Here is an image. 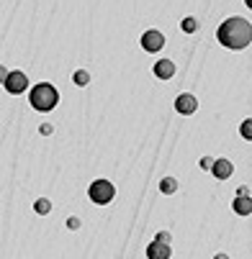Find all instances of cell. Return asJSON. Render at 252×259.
I'll list each match as a JSON object with an SVG mask.
<instances>
[{"instance_id":"obj_14","label":"cell","mask_w":252,"mask_h":259,"mask_svg":"<svg viewBox=\"0 0 252 259\" xmlns=\"http://www.w3.org/2000/svg\"><path fill=\"white\" fill-rule=\"evenodd\" d=\"M239 136L247 139V141H252V118H244V121H242V126H239Z\"/></svg>"},{"instance_id":"obj_11","label":"cell","mask_w":252,"mask_h":259,"mask_svg":"<svg viewBox=\"0 0 252 259\" xmlns=\"http://www.w3.org/2000/svg\"><path fill=\"white\" fill-rule=\"evenodd\" d=\"M175 190H177V180H175V177H162V182H160V193L172 195Z\"/></svg>"},{"instance_id":"obj_6","label":"cell","mask_w":252,"mask_h":259,"mask_svg":"<svg viewBox=\"0 0 252 259\" xmlns=\"http://www.w3.org/2000/svg\"><path fill=\"white\" fill-rule=\"evenodd\" d=\"M175 110L180 116H193L196 110H198V100H196V95H191V93H180L177 98H175Z\"/></svg>"},{"instance_id":"obj_3","label":"cell","mask_w":252,"mask_h":259,"mask_svg":"<svg viewBox=\"0 0 252 259\" xmlns=\"http://www.w3.org/2000/svg\"><path fill=\"white\" fill-rule=\"evenodd\" d=\"M88 198L98 205H108L114 198H116V188H114V182H108V180H95L90 188H88Z\"/></svg>"},{"instance_id":"obj_8","label":"cell","mask_w":252,"mask_h":259,"mask_svg":"<svg viewBox=\"0 0 252 259\" xmlns=\"http://www.w3.org/2000/svg\"><path fill=\"white\" fill-rule=\"evenodd\" d=\"M147 256H150V259H167V256H170V244L155 236V241L147 246Z\"/></svg>"},{"instance_id":"obj_9","label":"cell","mask_w":252,"mask_h":259,"mask_svg":"<svg viewBox=\"0 0 252 259\" xmlns=\"http://www.w3.org/2000/svg\"><path fill=\"white\" fill-rule=\"evenodd\" d=\"M234 172V164L229 159H213V167H211V175L216 180H229Z\"/></svg>"},{"instance_id":"obj_10","label":"cell","mask_w":252,"mask_h":259,"mask_svg":"<svg viewBox=\"0 0 252 259\" xmlns=\"http://www.w3.org/2000/svg\"><path fill=\"white\" fill-rule=\"evenodd\" d=\"M232 208H234V213H237V215H249V213H252V198H249V193H247V195L234 198Z\"/></svg>"},{"instance_id":"obj_16","label":"cell","mask_w":252,"mask_h":259,"mask_svg":"<svg viewBox=\"0 0 252 259\" xmlns=\"http://www.w3.org/2000/svg\"><path fill=\"white\" fill-rule=\"evenodd\" d=\"M201 167H203V169H211V167H213V159H211V157H203V159H201Z\"/></svg>"},{"instance_id":"obj_2","label":"cell","mask_w":252,"mask_h":259,"mask_svg":"<svg viewBox=\"0 0 252 259\" xmlns=\"http://www.w3.org/2000/svg\"><path fill=\"white\" fill-rule=\"evenodd\" d=\"M28 103L33 110H39V113H49V110L59 103V93L54 85L49 82H39L31 88V95H28Z\"/></svg>"},{"instance_id":"obj_4","label":"cell","mask_w":252,"mask_h":259,"mask_svg":"<svg viewBox=\"0 0 252 259\" xmlns=\"http://www.w3.org/2000/svg\"><path fill=\"white\" fill-rule=\"evenodd\" d=\"M3 88L11 93V95H21L28 90V77L23 75L21 69H13V72H6L3 69Z\"/></svg>"},{"instance_id":"obj_13","label":"cell","mask_w":252,"mask_h":259,"mask_svg":"<svg viewBox=\"0 0 252 259\" xmlns=\"http://www.w3.org/2000/svg\"><path fill=\"white\" fill-rule=\"evenodd\" d=\"M33 210H36V213H39V215H47V213L52 210V203H49L47 198H39V200H36V203H33Z\"/></svg>"},{"instance_id":"obj_5","label":"cell","mask_w":252,"mask_h":259,"mask_svg":"<svg viewBox=\"0 0 252 259\" xmlns=\"http://www.w3.org/2000/svg\"><path fill=\"white\" fill-rule=\"evenodd\" d=\"M162 47H165V36L157 28H150V31L141 33V49L147 54H157Z\"/></svg>"},{"instance_id":"obj_12","label":"cell","mask_w":252,"mask_h":259,"mask_svg":"<svg viewBox=\"0 0 252 259\" xmlns=\"http://www.w3.org/2000/svg\"><path fill=\"white\" fill-rule=\"evenodd\" d=\"M72 82L80 85V88H85V85L90 82V72H88V69H78L75 75H72Z\"/></svg>"},{"instance_id":"obj_1","label":"cell","mask_w":252,"mask_h":259,"mask_svg":"<svg viewBox=\"0 0 252 259\" xmlns=\"http://www.w3.org/2000/svg\"><path fill=\"white\" fill-rule=\"evenodd\" d=\"M216 41H219L222 47H227V49H234V52L247 49L252 44V23L239 18V16L227 18L219 26V31H216Z\"/></svg>"},{"instance_id":"obj_17","label":"cell","mask_w":252,"mask_h":259,"mask_svg":"<svg viewBox=\"0 0 252 259\" xmlns=\"http://www.w3.org/2000/svg\"><path fill=\"white\" fill-rule=\"evenodd\" d=\"M157 239H162V241H167V244H170V234H167V231H160V234H157Z\"/></svg>"},{"instance_id":"obj_7","label":"cell","mask_w":252,"mask_h":259,"mask_svg":"<svg viewBox=\"0 0 252 259\" xmlns=\"http://www.w3.org/2000/svg\"><path fill=\"white\" fill-rule=\"evenodd\" d=\"M152 72H155L157 80H170V77H175V62L172 59H157Z\"/></svg>"},{"instance_id":"obj_15","label":"cell","mask_w":252,"mask_h":259,"mask_svg":"<svg viewBox=\"0 0 252 259\" xmlns=\"http://www.w3.org/2000/svg\"><path fill=\"white\" fill-rule=\"evenodd\" d=\"M180 26H183V31H186V33L198 31V21H196V18H183V23H180Z\"/></svg>"},{"instance_id":"obj_18","label":"cell","mask_w":252,"mask_h":259,"mask_svg":"<svg viewBox=\"0 0 252 259\" xmlns=\"http://www.w3.org/2000/svg\"><path fill=\"white\" fill-rule=\"evenodd\" d=\"M244 6H247V8L252 11V0H244Z\"/></svg>"}]
</instances>
